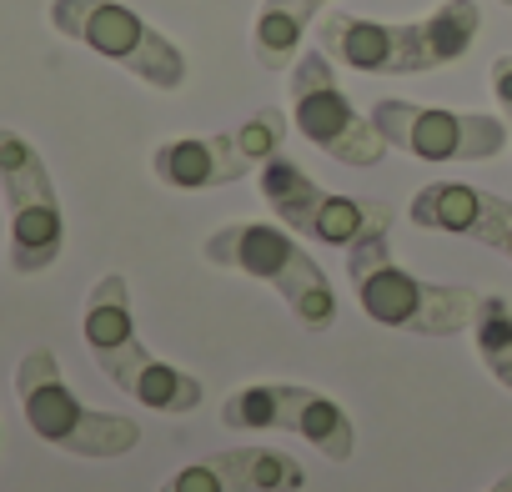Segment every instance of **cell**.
<instances>
[{"label": "cell", "mask_w": 512, "mask_h": 492, "mask_svg": "<svg viewBox=\"0 0 512 492\" xmlns=\"http://www.w3.org/2000/svg\"><path fill=\"white\" fill-rule=\"evenodd\" d=\"M482 36L477 0H442L422 21H367L352 11H327L317 41L332 61L367 71V76H422L462 61Z\"/></svg>", "instance_id": "6da1fadb"}, {"label": "cell", "mask_w": 512, "mask_h": 492, "mask_svg": "<svg viewBox=\"0 0 512 492\" xmlns=\"http://www.w3.org/2000/svg\"><path fill=\"white\" fill-rule=\"evenodd\" d=\"M81 337L96 357V367L141 407L161 412V417H186L201 407L206 387L201 377L161 362L146 352V342L136 337V317H131V287L121 272H106L91 292H86V312H81Z\"/></svg>", "instance_id": "7a4b0ae2"}, {"label": "cell", "mask_w": 512, "mask_h": 492, "mask_svg": "<svg viewBox=\"0 0 512 492\" xmlns=\"http://www.w3.org/2000/svg\"><path fill=\"white\" fill-rule=\"evenodd\" d=\"M347 282L357 292V307L392 332H412V337H457L472 332L482 297L472 287H447V282H422L417 272H407L387 231L347 246Z\"/></svg>", "instance_id": "3957f363"}, {"label": "cell", "mask_w": 512, "mask_h": 492, "mask_svg": "<svg viewBox=\"0 0 512 492\" xmlns=\"http://www.w3.org/2000/svg\"><path fill=\"white\" fill-rule=\"evenodd\" d=\"M201 257L221 272H241L251 282L272 287L307 332H327L337 322L332 277L317 267V257L282 221H226L206 236Z\"/></svg>", "instance_id": "277c9868"}, {"label": "cell", "mask_w": 512, "mask_h": 492, "mask_svg": "<svg viewBox=\"0 0 512 492\" xmlns=\"http://www.w3.org/2000/svg\"><path fill=\"white\" fill-rule=\"evenodd\" d=\"M16 397H21V412H26V427L71 452V457H126L136 442H141V422L136 417H121V412H96L86 407L71 382L61 377V362L51 347H31L21 362H16Z\"/></svg>", "instance_id": "5b68a950"}, {"label": "cell", "mask_w": 512, "mask_h": 492, "mask_svg": "<svg viewBox=\"0 0 512 492\" xmlns=\"http://www.w3.org/2000/svg\"><path fill=\"white\" fill-rule=\"evenodd\" d=\"M46 16L66 41L116 61L151 91H176L186 81V56L176 51V41H166L121 0H51Z\"/></svg>", "instance_id": "8992f818"}, {"label": "cell", "mask_w": 512, "mask_h": 492, "mask_svg": "<svg viewBox=\"0 0 512 492\" xmlns=\"http://www.w3.org/2000/svg\"><path fill=\"white\" fill-rule=\"evenodd\" d=\"M0 191H6V211H11V272L16 277L51 272L66 246L61 196L41 151L6 126H0Z\"/></svg>", "instance_id": "52a82bcc"}, {"label": "cell", "mask_w": 512, "mask_h": 492, "mask_svg": "<svg viewBox=\"0 0 512 492\" xmlns=\"http://www.w3.org/2000/svg\"><path fill=\"white\" fill-rule=\"evenodd\" d=\"M287 141V116L277 106L251 111L236 131H216V136H176L161 141L151 151V176L171 191H211V186H231L246 171H256L262 161H272Z\"/></svg>", "instance_id": "ba28073f"}, {"label": "cell", "mask_w": 512, "mask_h": 492, "mask_svg": "<svg viewBox=\"0 0 512 492\" xmlns=\"http://www.w3.org/2000/svg\"><path fill=\"white\" fill-rule=\"evenodd\" d=\"M262 201L277 211V221L287 231H302L322 246H342V252L367 241V236H377V231H392V221H397V211L387 201L327 191L297 161H287L282 151L272 161H262Z\"/></svg>", "instance_id": "9c48e42d"}, {"label": "cell", "mask_w": 512, "mask_h": 492, "mask_svg": "<svg viewBox=\"0 0 512 492\" xmlns=\"http://www.w3.org/2000/svg\"><path fill=\"white\" fill-rule=\"evenodd\" d=\"M287 111H292V126L317 146L327 151L332 161L342 166H377L387 156V141L382 131L372 126V116H362L352 106V96L342 91L337 71H332V56L327 51H302L292 61V76H287Z\"/></svg>", "instance_id": "30bf717a"}, {"label": "cell", "mask_w": 512, "mask_h": 492, "mask_svg": "<svg viewBox=\"0 0 512 492\" xmlns=\"http://www.w3.org/2000/svg\"><path fill=\"white\" fill-rule=\"evenodd\" d=\"M221 422L236 432H292L327 462H352L357 452V422L347 417V407L302 382H251L226 397Z\"/></svg>", "instance_id": "8fae6325"}, {"label": "cell", "mask_w": 512, "mask_h": 492, "mask_svg": "<svg viewBox=\"0 0 512 492\" xmlns=\"http://www.w3.org/2000/svg\"><path fill=\"white\" fill-rule=\"evenodd\" d=\"M372 126L382 131L387 146L417 156V161H492L507 151V116L487 111H452V106H422L402 96H382L372 106Z\"/></svg>", "instance_id": "7c38bea8"}, {"label": "cell", "mask_w": 512, "mask_h": 492, "mask_svg": "<svg viewBox=\"0 0 512 492\" xmlns=\"http://www.w3.org/2000/svg\"><path fill=\"white\" fill-rule=\"evenodd\" d=\"M407 216L422 231H447V236L482 241L497 257L512 262V201H502L492 191H477L467 181H432L412 196Z\"/></svg>", "instance_id": "4fadbf2b"}, {"label": "cell", "mask_w": 512, "mask_h": 492, "mask_svg": "<svg viewBox=\"0 0 512 492\" xmlns=\"http://www.w3.org/2000/svg\"><path fill=\"white\" fill-rule=\"evenodd\" d=\"M307 467L282 447H226L201 462H186L166 477L161 492H302Z\"/></svg>", "instance_id": "5bb4252c"}, {"label": "cell", "mask_w": 512, "mask_h": 492, "mask_svg": "<svg viewBox=\"0 0 512 492\" xmlns=\"http://www.w3.org/2000/svg\"><path fill=\"white\" fill-rule=\"evenodd\" d=\"M322 6L327 0H262L256 31H251L256 66L262 71H292V61L302 56V41H307Z\"/></svg>", "instance_id": "9a60e30c"}, {"label": "cell", "mask_w": 512, "mask_h": 492, "mask_svg": "<svg viewBox=\"0 0 512 492\" xmlns=\"http://www.w3.org/2000/svg\"><path fill=\"white\" fill-rule=\"evenodd\" d=\"M472 342H477L482 367L512 392V307H507V297H497V292L482 297L477 322H472Z\"/></svg>", "instance_id": "2e32d148"}, {"label": "cell", "mask_w": 512, "mask_h": 492, "mask_svg": "<svg viewBox=\"0 0 512 492\" xmlns=\"http://www.w3.org/2000/svg\"><path fill=\"white\" fill-rule=\"evenodd\" d=\"M492 96H497V106H502V116L512 126V56H497L492 61Z\"/></svg>", "instance_id": "e0dca14e"}, {"label": "cell", "mask_w": 512, "mask_h": 492, "mask_svg": "<svg viewBox=\"0 0 512 492\" xmlns=\"http://www.w3.org/2000/svg\"><path fill=\"white\" fill-rule=\"evenodd\" d=\"M487 492H512V472H502V477H497V482H492Z\"/></svg>", "instance_id": "ac0fdd59"}, {"label": "cell", "mask_w": 512, "mask_h": 492, "mask_svg": "<svg viewBox=\"0 0 512 492\" xmlns=\"http://www.w3.org/2000/svg\"><path fill=\"white\" fill-rule=\"evenodd\" d=\"M502 6H512V0H502Z\"/></svg>", "instance_id": "d6986e66"}]
</instances>
